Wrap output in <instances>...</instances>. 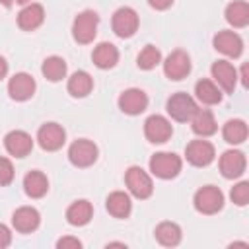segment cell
Wrapping results in <instances>:
<instances>
[{"instance_id":"cell-19","label":"cell","mask_w":249,"mask_h":249,"mask_svg":"<svg viewBox=\"0 0 249 249\" xmlns=\"http://www.w3.org/2000/svg\"><path fill=\"white\" fill-rule=\"evenodd\" d=\"M45 21V8L37 2H29L18 14V25L23 31H35Z\"/></svg>"},{"instance_id":"cell-13","label":"cell","mask_w":249,"mask_h":249,"mask_svg":"<svg viewBox=\"0 0 249 249\" xmlns=\"http://www.w3.org/2000/svg\"><path fill=\"white\" fill-rule=\"evenodd\" d=\"M210 72H212V78H214L212 82L220 89H224L226 93H233V89L237 86V70L230 60H216L212 64Z\"/></svg>"},{"instance_id":"cell-2","label":"cell","mask_w":249,"mask_h":249,"mask_svg":"<svg viewBox=\"0 0 249 249\" xmlns=\"http://www.w3.org/2000/svg\"><path fill=\"white\" fill-rule=\"evenodd\" d=\"M97 25H99V16L93 10H84L80 12L74 21H72V37L80 45H88L95 39L97 35Z\"/></svg>"},{"instance_id":"cell-16","label":"cell","mask_w":249,"mask_h":249,"mask_svg":"<svg viewBox=\"0 0 249 249\" xmlns=\"http://www.w3.org/2000/svg\"><path fill=\"white\" fill-rule=\"evenodd\" d=\"M4 148L14 158H25L33 150V138L25 130H10L4 136Z\"/></svg>"},{"instance_id":"cell-23","label":"cell","mask_w":249,"mask_h":249,"mask_svg":"<svg viewBox=\"0 0 249 249\" xmlns=\"http://www.w3.org/2000/svg\"><path fill=\"white\" fill-rule=\"evenodd\" d=\"M91 60H93V64H95L97 68L109 70V68H113V66L119 62V49H117L113 43L103 41V43H99V45L93 49Z\"/></svg>"},{"instance_id":"cell-22","label":"cell","mask_w":249,"mask_h":249,"mask_svg":"<svg viewBox=\"0 0 249 249\" xmlns=\"http://www.w3.org/2000/svg\"><path fill=\"white\" fill-rule=\"evenodd\" d=\"M105 208H107V212H109L113 218L123 220V218H128V216H130V212H132V202H130V196H128L126 193H123V191H113V193L107 196V200H105Z\"/></svg>"},{"instance_id":"cell-6","label":"cell","mask_w":249,"mask_h":249,"mask_svg":"<svg viewBox=\"0 0 249 249\" xmlns=\"http://www.w3.org/2000/svg\"><path fill=\"white\" fill-rule=\"evenodd\" d=\"M196 109H198V107H196V101H195L189 93H185V91L173 93V95L167 99V103H165L167 115H169L173 121H177V123H187V121H191V117L195 115Z\"/></svg>"},{"instance_id":"cell-29","label":"cell","mask_w":249,"mask_h":249,"mask_svg":"<svg viewBox=\"0 0 249 249\" xmlns=\"http://www.w3.org/2000/svg\"><path fill=\"white\" fill-rule=\"evenodd\" d=\"M41 72L43 76L49 80V82H60L62 78H66V72H68V66H66V60L62 56H47L41 64Z\"/></svg>"},{"instance_id":"cell-39","label":"cell","mask_w":249,"mask_h":249,"mask_svg":"<svg viewBox=\"0 0 249 249\" xmlns=\"http://www.w3.org/2000/svg\"><path fill=\"white\" fill-rule=\"evenodd\" d=\"M107 247H126V245L121 241H113V243H107Z\"/></svg>"},{"instance_id":"cell-35","label":"cell","mask_w":249,"mask_h":249,"mask_svg":"<svg viewBox=\"0 0 249 249\" xmlns=\"http://www.w3.org/2000/svg\"><path fill=\"white\" fill-rule=\"evenodd\" d=\"M10 243H12V231H10V228H8V226L0 224V249L8 247Z\"/></svg>"},{"instance_id":"cell-37","label":"cell","mask_w":249,"mask_h":249,"mask_svg":"<svg viewBox=\"0 0 249 249\" xmlns=\"http://www.w3.org/2000/svg\"><path fill=\"white\" fill-rule=\"evenodd\" d=\"M6 74H8V62H6V58L0 54V80H4Z\"/></svg>"},{"instance_id":"cell-4","label":"cell","mask_w":249,"mask_h":249,"mask_svg":"<svg viewBox=\"0 0 249 249\" xmlns=\"http://www.w3.org/2000/svg\"><path fill=\"white\" fill-rule=\"evenodd\" d=\"M124 183H126L128 193H130L134 198L146 200V198H150L152 193H154L152 177H150L140 165H132V167L126 169V173H124Z\"/></svg>"},{"instance_id":"cell-15","label":"cell","mask_w":249,"mask_h":249,"mask_svg":"<svg viewBox=\"0 0 249 249\" xmlns=\"http://www.w3.org/2000/svg\"><path fill=\"white\" fill-rule=\"evenodd\" d=\"M212 45L218 53H222L224 56H230V58H237L243 53V39L235 31H230V29L218 31L212 39Z\"/></svg>"},{"instance_id":"cell-7","label":"cell","mask_w":249,"mask_h":249,"mask_svg":"<svg viewBox=\"0 0 249 249\" xmlns=\"http://www.w3.org/2000/svg\"><path fill=\"white\" fill-rule=\"evenodd\" d=\"M97 156H99L97 146L88 138L74 140L68 148V160L74 167H89L97 161Z\"/></svg>"},{"instance_id":"cell-40","label":"cell","mask_w":249,"mask_h":249,"mask_svg":"<svg viewBox=\"0 0 249 249\" xmlns=\"http://www.w3.org/2000/svg\"><path fill=\"white\" fill-rule=\"evenodd\" d=\"M0 4H2L4 8H10V6L14 4V0H0Z\"/></svg>"},{"instance_id":"cell-32","label":"cell","mask_w":249,"mask_h":249,"mask_svg":"<svg viewBox=\"0 0 249 249\" xmlns=\"http://www.w3.org/2000/svg\"><path fill=\"white\" fill-rule=\"evenodd\" d=\"M230 198L235 206H247V202H249V183L239 181L237 185H233L231 191H230Z\"/></svg>"},{"instance_id":"cell-24","label":"cell","mask_w":249,"mask_h":249,"mask_svg":"<svg viewBox=\"0 0 249 249\" xmlns=\"http://www.w3.org/2000/svg\"><path fill=\"white\" fill-rule=\"evenodd\" d=\"M23 191L29 198H41L49 191V179L43 171H29L23 177Z\"/></svg>"},{"instance_id":"cell-3","label":"cell","mask_w":249,"mask_h":249,"mask_svg":"<svg viewBox=\"0 0 249 249\" xmlns=\"http://www.w3.org/2000/svg\"><path fill=\"white\" fill-rule=\"evenodd\" d=\"M183 161L173 152H156L150 158V171L160 179H173L181 173Z\"/></svg>"},{"instance_id":"cell-36","label":"cell","mask_w":249,"mask_h":249,"mask_svg":"<svg viewBox=\"0 0 249 249\" xmlns=\"http://www.w3.org/2000/svg\"><path fill=\"white\" fill-rule=\"evenodd\" d=\"M148 4H150L154 10H167V8H171L173 0H148Z\"/></svg>"},{"instance_id":"cell-17","label":"cell","mask_w":249,"mask_h":249,"mask_svg":"<svg viewBox=\"0 0 249 249\" xmlns=\"http://www.w3.org/2000/svg\"><path fill=\"white\" fill-rule=\"evenodd\" d=\"M247 167V160L245 154L239 150H226L220 156V171L226 179H237L245 173Z\"/></svg>"},{"instance_id":"cell-21","label":"cell","mask_w":249,"mask_h":249,"mask_svg":"<svg viewBox=\"0 0 249 249\" xmlns=\"http://www.w3.org/2000/svg\"><path fill=\"white\" fill-rule=\"evenodd\" d=\"M93 218V206L89 200L86 198H80V200H74L68 208H66V222L70 226H86L89 224V220Z\"/></svg>"},{"instance_id":"cell-9","label":"cell","mask_w":249,"mask_h":249,"mask_svg":"<svg viewBox=\"0 0 249 249\" xmlns=\"http://www.w3.org/2000/svg\"><path fill=\"white\" fill-rule=\"evenodd\" d=\"M185 158H187V161H189L191 165H195V167H206V165H210V163L214 161L216 150H214L212 142L198 138V140H191V142L187 144V148H185Z\"/></svg>"},{"instance_id":"cell-10","label":"cell","mask_w":249,"mask_h":249,"mask_svg":"<svg viewBox=\"0 0 249 249\" xmlns=\"http://www.w3.org/2000/svg\"><path fill=\"white\" fill-rule=\"evenodd\" d=\"M37 142L45 152H56L66 142V130L58 123H45L37 130Z\"/></svg>"},{"instance_id":"cell-11","label":"cell","mask_w":249,"mask_h":249,"mask_svg":"<svg viewBox=\"0 0 249 249\" xmlns=\"http://www.w3.org/2000/svg\"><path fill=\"white\" fill-rule=\"evenodd\" d=\"M173 126L163 115H150L144 121V136L152 144H163L171 138Z\"/></svg>"},{"instance_id":"cell-41","label":"cell","mask_w":249,"mask_h":249,"mask_svg":"<svg viewBox=\"0 0 249 249\" xmlns=\"http://www.w3.org/2000/svg\"><path fill=\"white\" fill-rule=\"evenodd\" d=\"M16 2H18V4H29L31 0H16Z\"/></svg>"},{"instance_id":"cell-28","label":"cell","mask_w":249,"mask_h":249,"mask_svg":"<svg viewBox=\"0 0 249 249\" xmlns=\"http://www.w3.org/2000/svg\"><path fill=\"white\" fill-rule=\"evenodd\" d=\"M195 93H196V99L204 105H216L222 101V89L208 78H202L195 84Z\"/></svg>"},{"instance_id":"cell-27","label":"cell","mask_w":249,"mask_h":249,"mask_svg":"<svg viewBox=\"0 0 249 249\" xmlns=\"http://www.w3.org/2000/svg\"><path fill=\"white\" fill-rule=\"evenodd\" d=\"M66 89L72 97H86L93 89V78L86 70H76L66 84Z\"/></svg>"},{"instance_id":"cell-1","label":"cell","mask_w":249,"mask_h":249,"mask_svg":"<svg viewBox=\"0 0 249 249\" xmlns=\"http://www.w3.org/2000/svg\"><path fill=\"white\" fill-rule=\"evenodd\" d=\"M193 206L196 212L206 214V216L218 214L224 208V193L214 185H204L195 193Z\"/></svg>"},{"instance_id":"cell-38","label":"cell","mask_w":249,"mask_h":249,"mask_svg":"<svg viewBox=\"0 0 249 249\" xmlns=\"http://www.w3.org/2000/svg\"><path fill=\"white\" fill-rule=\"evenodd\" d=\"M237 80H241L243 88H247V64H243V66H241V72L237 74Z\"/></svg>"},{"instance_id":"cell-26","label":"cell","mask_w":249,"mask_h":249,"mask_svg":"<svg viewBox=\"0 0 249 249\" xmlns=\"http://www.w3.org/2000/svg\"><path fill=\"white\" fill-rule=\"evenodd\" d=\"M226 21L235 27V29H241L249 23V4L245 0H233L226 6Z\"/></svg>"},{"instance_id":"cell-12","label":"cell","mask_w":249,"mask_h":249,"mask_svg":"<svg viewBox=\"0 0 249 249\" xmlns=\"http://www.w3.org/2000/svg\"><path fill=\"white\" fill-rule=\"evenodd\" d=\"M35 89H37L35 78L31 74H27V72H18V74H14L8 80V95L14 101H27V99H31Z\"/></svg>"},{"instance_id":"cell-8","label":"cell","mask_w":249,"mask_h":249,"mask_svg":"<svg viewBox=\"0 0 249 249\" xmlns=\"http://www.w3.org/2000/svg\"><path fill=\"white\" fill-rule=\"evenodd\" d=\"M161 64H163V74L173 82H179L191 74V56L181 49L171 51Z\"/></svg>"},{"instance_id":"cell-14","label":"cell","mask_w":249,"mask_h":249,"mask_svg":"<svg viewBox=\"0 0 249 249\" xmlns=\"http://www.w3.org/2000/svg\"><path fill=\"white\" fill-rule=\"evenodd\" d=\"M117 103L124 115H140L148 107V95L140 88H128L119 95Z\"/></svg>"},{"instance_id":"cell-31","label":"cell","mask_w":249,"mask_h":249,"mask_svg":"<svg viewBox=\"0 0 249 249\" xmlns=\"http://www.w3.org/2000/svg\"><path fill=\"white\" fill-rule=\"evenodd\" d=\"M160 62H161V53L156 45H146L136 56V64L140 70H154Z\"/></svg>"},{"instance_id":"cell-5","label":"cell","mask_w":249,"mask_h":249,"mask_svg":"<svg viewBox=\"0 0 249 249\" xmlns=\"http://www.w3.org/2000/svg\"><path fill=\"white\" fill-rule=\"evenodd\" d=\"M138 14L134 8L130 6H121L119 10H115L113 18H111V27H113V33L121 39H128L132 37L136 31H138Z\"/></svg>"},{"instance_id":"cell-33","label":"cell","mask_w":249,"mask_h":249,"mask_svg":"<svg viewBox=\"0 0 249 249\" xmlns=\"http://www.w3.org/2000/svg\"><path fill=\"white\" fill-rule=\"evenodd\" d=\"M14 175H16V171H14L12 161L8 158H0V187L10 185L14 181Z\"/></svg>"},{"instance_id":"cell-34","label":"cell","mask_w":249,"mask_h":249,"mask_svg":"<svg viewBox=\"0 0 249 249\" xmlns=\"http://www.w3.org/2000/svg\"><path fill=\"white\" fill-rule=\"evenodd\" d=\"M56 247L58 249H80L82 247V241L78 237H72V235H64L56 241Z\"/></svg>"},{"instance_id":"cell-18","label":"cell","mask_w":249,"mask_h":249,"mask_svg":"<svg viewBox=\"0 0 249 249\" xmlns=\"http://www.w3.org/2000/svg\"><path fill=\"white\" fill-rule=\"evenodd\" d=\"M39 224H41V214L33 206H19L12 214V226L19 233H31L39 228Z\"/></svg>"},{"instance_id":"cell-20","label":"cell","mask_w":249,"mask_h":249,"mask_svg":"<svg viewBox=\"0 0 249 249\" xmlns=\"http://www.w3.org/2000/svg\"><path fill=\"white\" fill-rule=\"evenodd\" d=\"M191 128L200 138L212 136L218 130V123L214 119V113L210 109H196L195 115L191 117Z\"/></svg>"},{"instance_id":"cell-25","label":"cell","mask_w":249,"mask_h":249,"mask_svg":"<svg viewBox=\"0 0 249 249\" xmlns=\"http://www.w3.org/2000/svg\"><path fill=\"white\" fill-rule=\"evenodd\" d=\"M154 235L158 239L160 245L163 247H175L181 243V237H183V231L179 228V224L175 222H160L154 230Z\"/></svg>"},{"instance_id":"cell-30","label":"cell","mask_w":249,"mask_h":249,"mask_svg":"<svg viewBox=\"0 0 249 249\" xmlns=\"http://www.w3.org/2000/svg\"><path fill=\"white\" fill-rule=\"evenodd\" d=\"M247 134H249V130H247V123L243 119H230L222 128L224 140L228 144H233V146L243 144L247 140Z\"/></svg>"}]
</instances>
